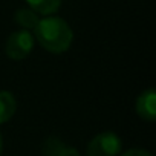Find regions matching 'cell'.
Wrapping results in <instances>:
<instances>
[{
	"instance_id": "obj_3",
	"label": "cell",
	"mask_w": 156,
	"mask_h": 156,
	"mask_svg": "<svg viewBox=\"0 0 156 156\" xmlns=\"http://www.w3.org/2000/svg\"><path fill=\"white\" fill-rule=\"evenodd\" d=\"M34 48V35L31 31L26 29H19L12 32L5 43V54L8 58L14 61H22L25 60Z\"/></svg>"
},
{
	"instance_id": "obj_8",
	"label": "cell",
	"mask_w": 156,
	"mask_h": 156,
	"mask_svg": "<svg viewBox=\"0 0 156 156\" xmlns=\"http://www.w3.org/2000/svg\"><path fill=\"white\" fill-rule=\"evenodd\" d=\"M29 8L41 16H52L61 6V0H26Z\"/></svg>"
},
{
	"instance_id": "obj_9",
	"label": "cell",
	"mask_w": 156,
	"mask_h": 156,
	"mask_svg": "<svg viewBox=\"0 0 156 156\" xmlns=\"http://www.w3.org/2000/svg\"><path fill=\"white\" fill-rule=\"evenodd\" d=\"M121 156H153V154L142 148H132V150H127L126 153H122Z\"/></svg>"
},
{
	"instance_id": "obj_4",
	"label": "cell",
	"mask_w": 156,
	"mask_h": 156,
	"mask_svg": "<svg viewBox=\"0 0 156 156\" xmlns=\"http://www.w3.org/2000/svg\"><path fill=\"white\" fill-rule=\"evenodd\" d=\"M135 109L141 119L153 122L156 119V90L154 89L144 90L138 97Z\"/></svg>"
},
{
	"instance_id": "obj_7",
	"label": "cell",
	"mask_w": 156,
	"mask_h": 156,
	"mask_svg": "<svg viewBox=\"0 0 156 156\" xmlns=\"http://www.w3.org/2000/svg\"><path fill=\"white\" fill-rule=\"evenodd\" d=\"M14 20L16 23L22 28V29H26V31H31L37 26L38 23V14L34 12L31 8H20L16 11L14 14Z\"/></svg>"
},
{
	"instance_id": "obj_1",
	"label": "cell",
	"mask_w": 156,
	"mask_h": 156,
	"mask_svg": "<svg viewBox=\"0 0 156 156\" xmlns=\"http://www.w3.org/2000/svg\"><path fill=\"white\" fill-rule=\"evenodd\" d=\"M34 37L38 44L48 52L63 54L70 48L73 32L66 20L54 16H46L44 19H40L37 26L34 28Z\"/></svg>"
},
{
	"instance_id": "obj_6",
	"label": "cell",
	"mask_w": 156,
	"mask_h": 156,
	"mask_svg": "<svg viewBox=\"0 0 156 156\" xmlns=\"http://www.w3.org/2000/svg\"><path fill=\"white\" fill-rule=\"evenodd\" d=\"M17 110V101L8 90H0V124L8 122Z\"/></svg>"
},
{
	"instance_id": "obj_2",
	"label": "cell",
	"mask_w": 156,
	"mask_h": 156,
	"mask_svg": "<svg viewBox=\"0 0 156 156\" xmlns=\"http://www.w3.org/2000/svg\"><path fill=\"white\" fill-rule=\"evenodd\" d=\"M122 147L121 138L113 132H101L94 136L86 148L87 156H116Z\"/></svg>"
},
{
	"instance_id": "obj_5",
	"label": "cell",
	"mask_w": 156,
	"mask_h": 156,
	"mask_svg": "<svg viewBox=\"0 0 156 156\" xmlns=\"http://www.w3.org/2000/svg\"><path fill=\"white\" fill-rule=\"evenodd\" d=\"M43 154L44 156H81L75 147L64 144L57 136H49L43 144Z\"/></svg>"
},
{
	"instance_id": "obj_10",
	"label": "cell",
	"mask_w": 156,
	"mask_h": 156,
	"mask_svg": "<svg viewBox=\"0 0 156 156\" xmlns=\"http://www.w3.org/2000/svg\"><path fill=\"white\" fill-rule=\"evenodd\" d=\"M2 150H3V141H2V135H0V154H2Z\"/></svg>"
}]
</instances>
